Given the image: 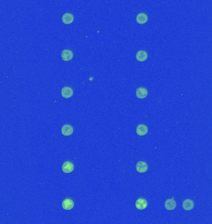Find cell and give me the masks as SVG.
<instances>
[{"instance_id":"cell-1","label":"cell","mask_w":212,"mask_h":224,"mask_svg":"<svg viewBox=\"0 0 212 224\" xmlns=\"http://www.w3.org/2000/svg\"><path fill=\"white\" fill-rule=\"evenodd\" d=\"M136 169L139 173H146L148 169V166L144 161H138L136 164Z\"/></svg>"},{"instance_id":"cell-2","label":"cell","mask_w":212,"mask_h":224,"mask_svg":"<svg viewBox=\"0 0 212 224\" xmlns=\"http://www.w3.org/2000/svg\"><path fill=\"white\" fill-rule=\"evenodd\" d=\"M62 59L64 61H70L73 57V53L71 50L65 49L62 52Z\"/></svg>"},{"instance_id":"cell-3","label":"cell","mask_w":212,"mask_h":224,"mask_svg":"<svg viewBox=\"0 0 212 224\" xmlns=\"http://www.w3.org/2000/svg\"><path fill=\"white\" fill-rule=\"evenodd\" d=\"M61 93L62 97L65 99H69L73 95V90L71 87H65L62 89Z\"/></svg>"},{"instance_id":"cell-4","label":"cell","mask_w":212,"mask_h":224,"mask_svg":"<svg viewBox=\"0 0 212 224\" xmlns=\"http://www.w3.org/2000/svg\"><path fill=\"white\" fill-rule=\"evenodd\" d=\"M135 206H136V208L138 210H144L147 207L148 202L144 199L140 198L136 201Z\"/></svg>"},{"instance_id":"cell-5","label":"cell","mask_w":212,"mask_h":224,"mask_svg":"<svg viewBox=\"0 0 212 224\" xmlns=\"http://www.w3.org/2000/svg\"><path fill=\"white\" fill-rule=\"evenodd\" d=\"M177 206L176 202L174 200V199H169L166 200L164 204V207L167 210H173L176 209Z\"/></svg>"},{"instance_id":"cell-6","label":"cell","mask_w":212,"mask_h":224,"mask_svg":"<svg viewBox=\"0 0 212 224\" xmlns=\"http://www.w3.org/2000/svg\"><path fill=\"white\" fill-rule=\"evenodd\" d=\"M74 165L72 163L66 161L65 162L62 166V170L65 173H70L73 171Z\"/></svg>"},{"instance_id":"cell-7","label":"cell","mask_w":212,"mask_h":224,"mask_svg":"<svg viewBox=\"0 0 212 224\" xmlns=\"http://www.w3.org/2000/svg\"><path fill=\"white\" fill-rule=\"evenodd\" d=\"M148 90L144 87H139L136 90V95L138 99H143L146 98L148 96Z\"/></svg>"},{"instance_id":"cell-8","label":"cell","mask_w":212,"mask_h":224,"mask_svg":"<svg viewBox=\"0 0 212 224\" xmlns=\"http://www.w3.org/2000/svg\"><path fill=\"white\" fill-rule=\"evenodd\" d=\"M136 132L137 135L139 136H144L145 135H147L148 132V127L146 125H143V124L139 125L137 127Z\"/></svg>"},{"instance_id":"cell-9","label":"cell","mask_w":212,"mask_h":224,"mask_svg":"<svg viewBox=\"0 0 212 224\" xmlns=\"http://www.w3.org/2000/svg\"><path fill=\"white\" fill-rule=\"evenodd\" d=\"M73 133V128L70 125H65L62 128V133L64 136H70Z\"/></svg>"},{"instance_id":"cell-10","label":"cell","mask_w":212,"mask_h":224,"mask_svg":"<svg viewBox=\"0 0 212 224\" xmlns=\"http://www.w3.org/2000/svg\"><path fill=\"white\" fill-rule=\"evenodd\" d=\"M62 207L66 210H71L74 207V202L71 199H66L62 202Z\"/></svg>"},{"instance_id":"cell-11","label":"cell","mask_w":212,"mask_h":224,"mask_svg":"<svg viewBox=\"0 0 212 224\" xmlns=\"http://www.w3.org/2000/svg\"><path fill=\"white\" fill-rule=\"evenodd\" d=\"M182 207L185 210H191L194 207V201L191 199H185L182 203Z\"/></svg>"},{"instance_id":"cell-12","label":"cell","mask_w":212,"mask_h":224,"mask_svg":"<svg viewBox=\"0 0 212 224\" xmlns=\"http://www.w3.org/2000/svg\"><path fill=\"white\" fill-rule=\"evenodd\" d=\"M62 21L63 23L66 24H69L73 22L74 21V16L71 13H65L62 16Z\"/></svg>"},{"instance_id":"cell-13","label":"cell","mask_w":212,"mask_h":224,"mask_svg":"<svg viewBox=\"0 0 212 224\" xmlns=\"http://www.w3.org/2000/svg\"><path fill=\"white\" fill-rule=\"evenodd\" d=\"M148 58V54L144 50H139L136 54V59L140 62L145 61Z\"/></svg>"},{"instance_id":"cell-14","label":"cell","mask_w":212,"mask_h":224,"mask_svg":"<svg viewBox=\"0 0 212 224\" xmlns=\"http://www.w3.org/2000/svg\"><path fill=\"white\" fill-rule=\"evenodd\" d=\"M136 19H137V21L138 23L143 24H144V23H146L147 22L148 18V16L146 14L143 13H140L137 15Z\"/></svg>"}]
</instances>
